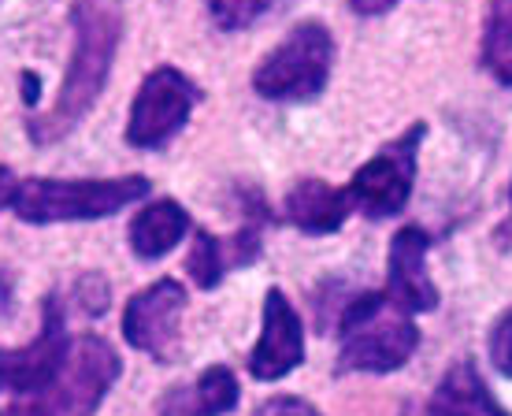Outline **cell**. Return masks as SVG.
<instances>
[{"mask_svg": "<svg viewBox=\"0 0 512 416\" xmlns=\"http://www.w3.org/2000/svg\"><path fill=\"white\" fill-rule=\"evenodd\" d=\"M119 34H123V19L112 0H75V52H71L64 86H60V97L49 108V116L30 123L34 142H60L90 116V108L97 104L104 82L112 75Z\"/></svg>", "mask_w": 512, "mask_h": 416, "instance_id": "1", "label": "cell"}, {"mask_svg": "<svg viewBox=\"0 0 512 416\" xmlns=\"http://www.w3.org/2000/svg\"><path fill=\"white\" fill-rule=\"evenodd\" d=\"M119 353L97 335H78L67 342L64 364L45 387L19 394L4 416H93L104 394L119 379Z\"/></svg>", "mask_w": 512, "mask_h": 416, "instance_id": "2", "label": "cell"}, {"mask_svg": "<svg viewBox=\"0 0 512 416\" xmlns=\"http://www.w3.org/2000/svg\"><path fill=\"white\" fill-rule=\"evenodd\" d=\"M149 194L145 175L119 179H19L12 190V208L26 223H71L104 220Z\"/></svg>", "mask_w": 512, "mask_h": 416, "instance_id": "3", "label": "cell"}, {"mask_svg": "<svg viewBox=\"0 0 512 416\" xmlns=\"http://www.w3.org/2000/svg\"><path fill=\"white\" fill-rule=\"evenodd\" d=\"M420 346V331L409 320V312L394 309L386 294L364 290L349 301L342 312V353L338 372H394Z\"/></svg>", "mask_w": 512, "mask_h": 416, "instance_id": "4", "label": "cell"}, {"mask_svg": "<svg viewBox=\"0 0 512 416\" xmlns=\"http://www.w3.org/2000/svg\"><path fill=\"white\" fill-rule=\"evenodd\" d=\"M334 64V41L323 23L294 26L253 71V90L268 101L320 97Z\"/></svg>", "mask_w": 512, "mask_h": 416, "instance_id": "5", "label": "cell"}, {"mask_svg": "<svg viewBox=\"0 0 512 416\" xmlns=\"http://www.w3.org/2000/svg\"><path fill=\"white\" fill-rule=\"evenodd\" d=\"M201 101V90L179 67H156L141 82L138 97L130 104L127 142L134 149H160L167 145L190 119L193 104Z\"/></svg>", "mask_w": 512, "mask_h": 416, "instance_id": "6", "label": "cell"}, {"mask_svg": "<svg viewBox=\"0 0 512 416\" xmlns=\"http://www.w3.org/2000/svg\"><path fill=\"white\" fill-rule=\"evenodd\" d=\"M423 138V123L390 142L386 149L364 164V168L353 175L349 182V201L357 208H364V216L372 220H386V216H397L401 208L409 205L412 197V179H416V145Z\"/></svg>", "mask_w": 512, "mask_h": 416, "instance_id": "7", "label": "cell"}, {"mask_svg": "<svg viewBox=\"0 0 512 416\" xmlns=\"http://www.w3.org/2000/svg\"><path fill=\"white\" fill-rule=\"evenodd\" d=\"M186 312V290L175 279H156L134 294L123 312V338L134 350L149 353L153 361H175L179 357V320Z\"/></svg>", "mask_w": 512, "mask_h": 416, "instance_id": "8", "label": "cell"}, {"mask_svg": "<svg viewBox=\"0 0 512 416\" xmlns=\"http://www.w3.org/2000/svg\"><path fill=\"white\" fill-rule=\"evenodd\" d=\"M67 335L64 312L56 305V298L45 301V324H41L38 338H30L19 350H4L0 346V390H12V394H30V390L45 387L67 353Z\"/></svg>", "mask_w": 512, "mask_h": 416, "instance_id": "9", "label": "cell"}, {"mask_svg": "<svg viewBox=\"0 0 512 416\" xmlns=\"http://www.w3.org/2000/svg\"><path fill=\"white\" fill-rule=\"evenodd\" d=\"M301 361H305L301 316L279 286H271L268 298H264V331H260L253 353H249V372L264 383H275V379L290 376Z\"/></svg>", "mask_w": 512, "mask_h": 416, "instance_id": "10", "label": "cell"}, {"mask_svg": "<svg viewBox=\"0 0 512 416\" xmlns=\"http://www.w3.org/2000/svg\"><path fill=\"white\" fill-rule=\"evenodd\" d=\"M427 249H431V238L420 227H405L390 242L383 294L394 309L409 312V316L431 312L438 305V286L427 275Z\"/></svg>", "mask_w": 512, "mask_h": 416, "instance_id": "11", "label": "cell"}, {"mask_svg": "<svg viewBox=\"0 0 512 416\" xmlns=\"http://www.w3.org/2000/svg\"><path fill=\"white\" fill-rule=\"evenodd\" d=\"M349 208V190H338L323 179H301L286 194V220L301 227L305 234H331L346 223Z\"/></svg>", "mask_w": 512, "mask_h": 416, "instance_id": "12", "label": "cell"}, {"mask_svg": "<svg viewBox=\"0 0 512 416\" xmlns=\"http://www.w3.org/2000/svg\"><path fill=\"white\" fill-rule=\"evenodd\" d=\"M416 413L420 416H512L490 398L487 383L475 372L472 361L453 364L446 376H442V383H438L435 398L423 405V409H416Z\"/></svg>", "mask_w": 512, "mask_h": 416, "instance_id": "13", "label": "cell"}, {"mask_svg": "<svg viewBox=\"0 0 512 416\" xmlns=\"http://www.w3.org/2000/svg\"><path fill=\"white\" fill-rule=\"evenodd\" d=\"M238 405V379L231 368L212 364L193 387L171 390L160 405V416H227Z\"/></svg>", "mask_w": 512, "mask_h": 416, "instance_id": "14", "label": "cell"}, {"mask_svg": "<svg viewBox=\"0 0 512 416\" xmlns=\"http://www.w3.org/2000/svg\"><path fill=\"white\" fill-rule=\"evenodd\" d=\"M190 231V216L179 201H153L130 223V249L141 260H160L179 246V238Z\"/></svg>", "mask_w": 512, "mask_h": 416, "instance_id": "15", "label": "cell"}, {"mask_svg": "<svg viewBox=\"0 0 512 416\" xmlns=\"http://www.w3.org/2000/svg\"><path fill=\"white\" fill-rule=\"evenodd\" d=\"M483 67L501 86H512V0H490L483 30Z\"/></svg>", "mask_w": 512, "mask_h": 416, "instance_id": "16", "label": "cell"}, {"mask_svg": "<svg viewBox=\"0 0 512 416\" xmlns=\"http://www.w3.org/2000/svg\"><path fill=\"white\" fill-rule=\"evenodd\" d=\"M186 268H190V279L201 286V290H216L219 279L227 275V253H223L216 234H208V231L193 234V249H190Z\"/></svg>", "mask_w": 512, "mask_h": 416, "instance_id": "17", "label": "cell"}, {"mask_svg": "<svg viewBox=\"0 0 512 416\" xmlns=\"http://www.w3.org/2000/svg\"><path fill=\"white\" fill-rule=\"evenodd\" d=\"M205 4H208V15L223 30H245V26L256 23L271 8V0H205Z\"/></svg>", "mask_w": 512, "mask_h": 416, "instance_id": "18", "label": "cell"}, {"mask_svg": "<svg viewBox=\"0 0 512 416\" xmlns=\"http://www.w3.org/2000/svg\"><path fill=\"white\" fill-rule=\"evenodd\" d=\"M490 361H494L501 376L512 379V309L501 312L494 331H490Z\"/></svg>", "mask_w": 512, "mask_h": 416, "instance_id": "19", "label": "cell"}, {"mask_svg": "<svg viewBox=\"0 0 512 416\" xmlns=\"http://www.w3.org/2000/svg\"><path fill=\"white\" fill-rule=\"evenodd\" d=\"M256 416H320L316 409L308 402H301V398H268V402L256 409Z\"/></svg>", "mask_w": 512, "mask_h": 416, "instance_id": "20", "label": "cell"}, {"mask_svg": "<svg viewBox=\"0 0 512 416\" xmlns=\"http://www.w3.org/2000/svg\"><path fill=\"white\" fill-rule=\"evenodd\" d=\"M353 4V12L357 15H383V12H390L397 0H349Z\"/></svg>", "mask_w": 512, "mask_h": 416, "instance_id": "21", "label": "cell"}, {"mask_svg": "<svg viewBox=\"0 0 512 416\" xmlns=\"http://www.w3.org/2000/svg\"><path fill=\"white\" fill-rule=\"evenodd\" d=\"M15 175L8 168H4V164H0V208L8 205V201H12V190H15Z\"/></svg>", "mask_w": 512, "mask_h": 416, "instance_id": "22", "label": "cell"}, {"mask_svg": "<svg viewBox=\"0 0 512 416\" xmlns=\"http://www.w3.org/2000/svg\"><path fill=\"white\" fill-rule=\"evenodd\" d=\"M0 416H4V413H0Z\"/></svg>", "mask_w": 512, "mask_h": 416, "instance_id": "23", "label": "cell"}]
</instances>
